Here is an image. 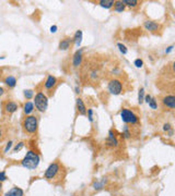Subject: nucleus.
<instances>
[{
  "label": "nucleus",
  "mask_w": 175,
  "mask_h": 196,
  "mask_svg": "<svg viewBox=\"0 0 175 196\" xmlns=\"http://www.w3.org/2000/svg\"><path fill=\"white\" fill-rule=\"evenodd\" d=\"M61 172V167L58 162H53L52 165H49V167L46 169L44 177L45 179L49 180V181H53L56 178H58V174Z\"/></svg>",
  "instance_id": "obj_4"
},
{
  "label": "nucleus",
  "mask_w": 175,
  "mask_h": 196,
  "mask_svg": "<svg viewBox=\"0 0 175 196\" xmlns=\"http://www.w3.org/2000/svg\"><path fill=\"white\" fill-rule=\"evenodd\" d=\"M71 38H65L59 43V49L60 50H67L68 48H70V44H71Z\"/></svg>",
  "instance_id": "obj_15"
},
{
  "label": "nucleus",
  "mask_w": 175,
  "mask_h": 196,
  "mask_svg": "<svg viewBox=\"0 0 175 196\" xmlns=\"http://www.w3.org/2000/svg\"><path fill=\"white\" fill-rule=\"evenodd\" d=\"M88 118H89V121L92 122L93 121V110L92 109H88Z\"/></svg>",
  "instance_id": "obj_30"
},
{
  "label": "nucleus",
  "mask_w": 175,
  "mask_h": 196,
  "mask_svg": "<svg viewBox=\"0 0 175 196\" xmlns=\"http://www.w3.org/2000/svg\"><path fill=\"white\" fill-rule=\"evenodd\" d=\"M34 110V105L31 101H26L24 103V107H23V111H24V114H31Z\"/></svg>",
  "instance_id": "obj_19"
},
{
  "label": "nucleus",
  "mask_w": 175,
  "mask_h": 196,
  "mask_svg": "<svg viewBox=\"0 0 175 196\" xmlns=\"http://www.w3.org/2000/svg\"><path fill=\"white\" fill-rule=\"evenodd\" d=\"M3 94H5V90H3V87L0 86V97H1Z\"/></svg>",
  "instance_id": "obj_37"
},
{
  "label": "nucleus",
  "mask_w": 175,
  "mask_h": 196,
  "mask_svg": "<svg viewBox=\"0 0 175 196\" xmlns=\"http://www.w3.org/2000/svg\"><path fill=\"white\" fill-rule=\"evenodd\" d=\"M135 65H136L137 68H141L142 65H143V61L141 59H136L135 60Z\"/></svg>",
  "instance_id": "obj_29"
},
{
  "label": "nucleus",
  "mask_w": 175,
  "mask_h": 196,
  "mask_svg": "<svg viewBox=\"0 0 175 196\" xmlns=\"http://www.w3.org/2000/svg\"><path fill=\"white\" fill-rule=\"evenodd\" d=\"M37 126H38V121L37 118L35 116H29L23 120V129H24L25 132L30 134L35 133L37 131Z\"/></svg>",
  "instance_id": "obj_2"
},
{
  "label": "nucleus",
  "mask_w": 175,
  "mask_h": 196,
  "mask_svg": "<svg viewBox=\"0 0 175 196\" xmlns=\"http://www.w3.org/2000/svg\"><path fill=\"white\" fill-rule=\"evenodd\" d=\"M125 7L126 5L123 3V1H114L115 11H117V12H123V11L125 10Z\"/></svg>",
  "instance_id": "obj_21"
},
{
  "label": "nucleus",
  "mask_w": 175,
  "mask_h": 196,
  "mask_svg": "<svg viewBox=\"0 0 175 196\" xmlns=\"http://www.w3.org/2000/svg\"><path fill=\"white\" fill-rule=\"evenodd\" d=\"M1 188H2V185H1V182H0V191H1Z\"/></svg>",
  "instance_id": "obj_40"
},
{
  "label": "nucleus",
  "mask_w": 175,
  "mask_h": 196,
  "mask_svg": "<svg viewBox=\"0 0 175 196\" xmlns=\"http://www.w3.org/2000/svg\"><path fill=\"white\" fill-rule=\"evenodd\" d=\"M163 130H164V131H170V130H172V126H171V124H170V123H165V124L163 125Z\"/></svg>",
  "instance_id": "obj_33"
},
{
  "label": "nucleus",
  "mask_w": 175,
  "mask_h": 196,
  "mask_svg": "<svg viewBox=\"0 0 175 196\" xmlns=\"http://www.w3.org/2000/svg\"><path fill=\"white\" fill-rule=\"evenodd\" d=\"M148 103H149V106H150L152 109H156V108H158V105H156V100L154 99V98H151V100L149 101Z\"/></svg>",
  "instance_id": "obj_28"
},
{
  "label": "nucleus",
  "mask_w": 175,
  "mask_h": 196,
  "mask_svg": "<svg viewBox=\"0 0 175 196\" xmlns=\"http://www.w3.org/2000/svg\"><path fill=\"white\" fill-rule=\"evenodd\" d=\"M23 195H24V193H23V190H22V188H16V186H14V188H12L11 190H9L3 196H23Z\"/></svg>",
  "instance_id": "obj_12"
},
{
  "label": "nucleus",
  "mask_w": 175,
  "mask_h": 196,
  "mask_svg": "<svg viewBox=\"0 0 175 196\" xmlns=\"http://www.w3.org/2000/svg\"><path fill=\"white\" fill-rule=\"evenodd\" d=\"M117 47H118V49H119V51L122 52L123 54H127V48H126L125 45H123L122 43H118V44H117Z\"/></svg>",
  "instance_id": "obj_27"
},
{
  "label": "nucleus",
  "mask_w": 175,
  "mask_h": 196,
  "mask_svg": "<svg viewBox=\"0 0 175 196\" xmlns=\"http://www.w3.org/2000/svg\"><path fill=\"white\" fill-rule=\"evenodd\" d=\"M50 32H52V33L57 32V26H56V25H53V26L50 27Z\"/></svg>",
  "instance_id": "obj_36"
},
{
  "label": "nucleus",
  "mask_w": 175,
  "mask_h": 196,
  "mask_svg": "<svg viewBox=\"0 0 175 196\" xmlns=\"http://www.w3.org/2000/svg\"><path fill=\"white\" fill-rule=\"evenodd\" d=\"M106 145L111 147H116L118 145V141L116 139V136L114 135L113 131H109L108 132V137L106 139Z\"/></svg>",
  "instance_id": "obj_11"
},
{
  "label": "nucleus",
  "mask_w": 175,
  "mask_h": 196,
  "mask_svg": "<svg viewBox=\"0 0 175 196\" xmlns=\"http://www.w3.org/2000/svg\"><path fill=\"white\" fill-rule=\"evenodd\" d=\"M74 90H76L77 94H79V93H80V88H79V87H78V86H76V88H74Z\"/></svg>",
  "instance_id": "obj_38"
},
{
  "label": "nucleus",
  "mask_w": 175,
  "mask_h": 196,
  "mask_svg": "<svg viewBox=\"0 0 175 196\" xmlns=\"http://www.w3.org/2000/svg\"><path fill=\"white\" fill-rule=\"evenodd\" d=\"M151 98H152V97H151L150 95H147V96H145V98H143V101H146V103H149V101L151 100Z\"/></svg>",
  "instance_id": "obj_35"
},
{
  "label": "nucleus",
  "mask_w": 175,
  "mask_h": 196,
  "mask_svg": "<svg viewBox=\"0 0 175 196\" xmlns=\"http://www.w3.org/2000/svg\"><path fill=\"white\" fill-rule=\"evenodd\" d=\"M163 105L165 107L170 109H174L175 108V97L173 95H167L163 98V100H162Z\"/></svg>",
  "instance_id": "obj_7"
},
{
  "label": "nucleus",
  "mask_w": 175,
  "mask_h": 196,
  "mask_svg": "<svg viewBox=\"0 0 175 196\" xmlns=\"http://www.w3.org/2000/svg\"><path fill=\"white\" fill-rule=\"evenodd\" d=\"M173 48H174V46H173V45H171V46H169L166 49H165V54H170V52H171V51H172V50H173Z\"/></svg>",
  "instance_id": "obj_34"
},
{
  "label": "nucleus",
  "mask_w": 175,
  "mask_h": 196,
  "mask_svg": "<svg viewBox=\"0 0 175 196\" xmlns=\"http://www.w3.org/2000/svg\"><path fill=\"white\" fill-rule=\"evenodd\" d=\"M39 161H41L39 156L35 152L29 150L26 152V155L24 156V158H23V160L21 161V163L24 168L29 169V170H33V169L37 168L38 165H39Z\"/></svg>",
  "instance_id": "obj_1"
},
{
  "label": "nucleus",
  "mask_w": 175,
  "mask_h": 196,
  "mask_svg": "<svg viewBox=\"0 0 175 196\" xmlns=\"http://www.w3.org/2000/svg\"><path fill=\"white\" fill-rule=\"evenodd\" d=\"M7 180V174L5 171H0V182H3Z\"/></svg>",
  "instance_id": "obj_31"
},
{
  "label": "nucleus",
  "mask_w": 175,
  "mask_h": 196,
  "mask_svg": "<svg viewBox=\"0 0 175 196\" xmlns=\"http://www.w3.org/2000/svg\"><path fill=\"white\" fill-rule=\"evenodd\" d=\"M123 90V84L119 80H112L108 83V92L113 95H118Z\"/></svg>",
  "instance_id": "obj_6"
},
{
  "label": "nucleus",
  "mask_w": 175,
  "mask_h": 196,
  "mask_svg": "<svg viewBox=\"0 0 175 196\" xmlns=\"http://www.w3.org/2000/svg\"><path fill=\"white\" fill-rule=\"evenodd\" d=\"M82 51H83L82 49H79V50H77L76 54H74V58H72V64H74V67H76V68H78L82 62Z\"/></svg>",
  "instance_id": "obj_10"
},
{
  "label": "nucleus",
  "mask_w": 175,
  "mask_h": 196,
  "mask_svg": "<svg viewBox=\"0 0 175 196\" xmlns=\"http://www.w3.org/2000/svg\"><path fill=\"white\" fill-rule=\"evenodd\" d=\"M56 83H57V79L53 75H48L46 81H45V83H44V86H45V88H46L47 90H50L55 87Z\"/></svg>",
  "instance_id": "obj_9"
},
{
  "label": "nucleus",
  "mask_w": 175,
  "mask_h": 196,
  "mask_svg": "<svg viewBox=\"0 0 175 196\" xmlns=\"http://www.w3.org/2000/svg\"><path fill=\"white\" fill-rule=\"evenodd\" d=\"M82 37H83V34H82V31H77L76 34H74V44H76L77 47H79L82 43Z\"/></svg>",
  "instance_id": "obj_17"
},
{
  "label": "nucleus",
  "mask_w": 175,
  "mask_h": 196,
  "mask_svg": "<svg viewBox=\"0 0 175 196\" xmlns=\"http://www.w3.org/2000/svg\"><path fill=\"white\" fill-rule=\"evenodd\" d=\"M98 5H101L102 8L109 9L114 5V1H112V0H101V1L98 2Z\"/></svg>",
  "instance_id": "obj_20"
},
{
  "label": "nucleus",
  "mask_w": 175,
  "mask_h": 196,
  "mask_svg": "<svg viewBox=\"0 0 175 196\" xmlns=\"http://www.w3.org/2000/svg\"><path fill=\"white\" fill-rule=\"evenodd\" d=\"M159 24L154 21H146L145 22V28L150 32H156V31L159 30Z\"/></svg>",
  "instance_id": "obj_13"
},
{
  "label": "nucleus",
  "mask_w": 175,
  "mask_h": 196,
  "mask_svg": "<svg viewBox=\"0 0 175 196\" xmlns=\"http://www.w3.org/2000/svg\"><path fill=\"white\" fill-rule=\"evenodd\" d=\"M23 94H24V97L26 98V99H31V98H33V96H34V90H25Z\"/></svg>",
  "instance_id": "obj_24"
},
{
  "label": "nucleus",
  "mask_w": 175,
  "mask_h": 196,
  "mask_svg": "<svg viewBox=\"0 0 175 196\" xmlns=\"http://www.w3.org/2000/svg\"><path fill=\"white\" fill-rule=\"evenodd\" d=\"M5 84L7 85V86H9L12 88V87H14L16 85V79L12 75L7 76V77L5 79Z\"/></svg>",
  "instance_id": "obj_16"
},
{
  "label": "nucleus",
  "mask_w": 175,
  "mask_h": 196,
  "mask_svg": "<svg viewBox=\"0 0 175 196\" xmlns=\"http://www.w3.org/2000/svg\"><path fill=\"white\" fill-rule=\"evenodd\" d=\"M105 183H106V178H103L102 180H100V181H95V182L93 183V188L96 191L98 190H102V188H104V185H105Z\"/></svg>",
  "instance_id": "obj_18"
},
{
  "label": "nucleus",
  "mask_w": 175,
  "mask_h": 196,
  "mask_svg": "<svg viewBox=\"0 0 175 196\" xmlns=\"http://www.w3.org/2000/svg\"><path fill=\"white\" fill-rule=\"evenodd\" d=\"M23 147H24V142H20V143H18V144L15 145V147L13 148V152H20V150H21Z\"/></svg>",
  "instance_id": "obj_25"
},
{
  "label": "nucleus",
  "mask_w": 175,
  "mask_h": 196,
  "mask_svg": "<svg viewBox=\"0 0 175 196\" xmlns=\"http://www.w3.org/2000/svg\"><path fill=\"white\" fill-rule=\"evenodd\" d=\"M120 118L123 120V122H125L126 124H137L138 121H139L138 117H137L134 112L126 108H124L120 111Z\"/></svg>",
  "instance_id": "obj_5"
},
{
  "label": "nucleus",
  "mask_w": 175,
  "mask_h": 196,
  "mask_svg": "<svg viewBox=\"0 0 175 196\" xmlns=\"http://www.w3.org/2000/svg\"><path fill=\"white\" fill-rule=\"evenodd\" d=\"M18 108H19V106H18V103H14V101L9 100L5 103V111L7 112V113H13V112H15L16 110H18Z\"/></svg>",
  "instance_id": "obj_8"
},
{
  "label": "nucleus",
  "mask_w": 175,
  "mask_h": 196,
  "mask_svg": "<svg viewBox=\"0 0 175 196\" xmlns=\"http://www.w3.org/2000/svg\"><path fill=\"white\" fill-rule=\"evenodd\" d=\"M123 3L125 5L130 7V8H135V7L138 5V1H137V0H124Z\"/></svg>",
  "instance_id": "obj_22"
},
{
  "label": "nucleus",
  "mask_w": 175,
  "mask_h": 196,
  "mask_svg": "<svg viewBox=\"0 0 175 196\" xmlns=\"http://www.w3.org/2000/svg\"><path fill=\"white\" fill-rule=\"evenodd\" d=\"M123 135L125 136L126 139H129V137H130V132H129V126L128 125H125V126H124V131H123Z\"/></svg>",
  "instance_id": "obj_26"
},
{
  "label": "nucleus",
  "mask_w": 175,
  "mask_h": 196,
  "mask_svg": "<svg viewBox=\"0 0 175 196\" xmlns=\"http://www.w3.org/2000/svg\"><path fill=\"white\" fill-rule=\"evenodd\" d=\"M34 103L35 107L39 112H45L47 107H48V98L47 96L42 92H38L34 98Z\"/></svg>",
  "instance_id": "obj_3"
},
{
  "label": "nucleus",
  "mask_w": 175,
  "mask_h": 196,
  "mask_svg": "<svg viewBox=\"0 0 175 196\" xmlns=\"http://www.w3.org/2000/svg\"><path fill=\"white\" fill-rule=\"evenodd\" d=\"M1 135H2V131L0 130V137H1Z\"/></svg>",
  "instance_id": "obj_39"
},
{
  "label": "nucleus",
  "mask_w": 175,
  "mask_h": 196,
  "mask_svg": "<svg viewBox=\"0 0 175 196\" xmlns=\"http://www.w3.org/2000/svg\"><path fill=\"white\" fill-rule=\"evenodd\" d=\"M12 144H13V142H12V141L8 142V144L5 145V152H8L9 150L11 149V147H12Z\"/></svg>",
  "instance_id": "obj_32"
},
{
  "label": "nucleus",
  "mask_w": 175,
  "mask_h": 196,
  "mask_svg": "<svg viewBox=\"0 0 175 196\" xmlns=\"http://www.w3.org/2000/svg\"><path fill=\"white\" fill-rule=\"evenodd\" d=\"M143 98H145V88L142 87V88L139 90V93H138V101H139V103H143Z\"/></svg>",
  "instance_id": "obj_23"
},
{
  "label": "nucleus",
  "mask_w": 175,
  "mask_h": 196,
  "mask_svg": "<svg viewBox=\"0 0 175 196\" xmlns=\"http://www.w3.org/2000/svg\"><path fill=\"white\" fill-rule=\"evenodd\" d=\"M76 103H77V109H78V112L80 114H85L87 113V108H85V105L83 103L81 98H77L76 99Z\"/></svg>",
  "instance_id": "obj_14"
}]
</instances>
